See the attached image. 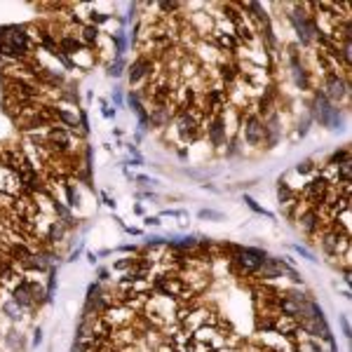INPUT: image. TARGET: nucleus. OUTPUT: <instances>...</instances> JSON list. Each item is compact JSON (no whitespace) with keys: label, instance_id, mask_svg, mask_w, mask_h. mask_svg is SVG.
I'll list each match as a JSON object with an SVG mask.
<instances>
[{"label":"nucleus","instance_id":"1","mask_svg":"<svg viewBox=\"0 0 352 352\" xmlns=\"http://www.w3.org/2000/svg\"><path fill=\"white\" fill-rule=\"evenodd\" d=\"M244 136H247V141L251 146H259L261 141H263V136H266V125H263V120H261L256 113H249L247 115V122H244Z\"/></svg>","mask_w":352,"mask_h":352},{"label":"nucleus","instance_id":"2","mask_svg":"<svg viewBox=\"0 0 352 352\" xmlns=\"http://www.w3.org/2000/svg\"><path fill=\"white\" fill-rule=\"evenodd\" d=\"M47 144H50V148L52 150H59V153H66V150L71 148V132L64 127H50V132H47Z\"/></svg>","mask_w":352,"mask_h":352},{"label":"nucleus","instance_id":"3","mask_svg":"<svg viewBox=\"0 0 352 352\" xmlns=\"http://www.w3.org/2000/svg\"><path fill=\"white\" fill-rule=\"evenodd\" d=\"M214 45H216V50H221V52H237V50H240V47H242V42L237 40L235 35H232V31H228V33H225L223 29H216V33H214Z\"/></svg>","mask_w":352,"mask_h":352},{"label":"nucleus","instance_id":"4","mask_svg":"<svg viewBox=\"0 0 352 352\" xmlns=\"http://www.w3.org/2000/svg\"><path fill=\"white\" fill-rule=\"evenodd\" d=\"M150 73H153V61H150L148 57H139L132 64V68H129V82L136 85V82H141L144 78H148Z\"/></svg>","mask_w":352,"mask_h":352},{"label":"nucleus","instance_id":"5","mask_svg":"<svg viewBox=\"0 0 352 352\" xmlns=\"http://www.w3.org/2000/svg\"><path fill=\"white\" fill-rule=\"evenodd\" d=\"M207 136L214 146H223L225 144V120L223 115H214L212 125L207 127Z\"/></svg>","mask_w":352,"mask_h":352},{"label":"nucleus","instance_id":"6","mask_svg":"<svg viewBox=\"0 0 352 352\" xmlns=\"http://www.w3.org/2000/svg\"><path fill=\"white\" fill-rule=\"evenodd\" d=\"M324 85H326V94H329L331 99H343L347 92V85L338 78V73H326Z\"/></svg>","mask_w":352,"mask_h":352},{"label":"nucleus","instance_id":"7","mask_svg":"<svg viewBox=\"0 0 352 352\" xmlns=\"http://www.w3.org/2000/svg\"><path fill=\"white\" fill-rule=\"evenodd\" d=\"M298 225L308 232V235H312V232L319 228V212L317 209H312V207H308L306 212L298 216Z\"/></svg>","mask_w":352,"mask_h":352},{"label":"nucleus","instance_id":"8","mask_svg":"<svg viewBox=\"0 0 352 352\" xmlns=\"http://www.w3.org/2000/svg\"><path fill=\"white\" fill-rule=\"evenodd\" d=\"M284 270H287V268L282 266V261L266 259L263 263H261V268H259V275H263V277H282Z\"/></svg>","mask_w":352,"mask_h":352},{"label":"nucleus","instance_id":"9","mask_svg":"<svg viewBox=\"0 0 352 352\" xmlns=\"http://www.w3.org/2000/svg\"><path fill=\"white\" fill-rule=\"evenodd\" d=\"M232 35H235L240 42H254V38H256L254 29H251V26H249L244 19H240V21L232 24Z\"/></svg>","mask_w":352,"mask_h":352},{"label":"nucleus","instance_id":"10","mask_svg":"<svg viewBox=\"0 0 352 352\" xmlns=\"http://www.w3.org/2000/svg\"><path fill=\"white\" fill-rule=\"evenodd\" d=\"M59 47H61L64 54H78L82 47H85V42L78 40V38H71V35H64V38L59 40Z\"/></svg>","mask_w":352,"mask_h":352},{"label":"nucleus","instance_id":"11","mask_svg":"<svg viewBox=\"0 0 352 352\" xmlns=\"http://www.w3.org/2000/svg\"><path fill=\"white\" fill-rule=\"evenodd\" d=\"M221 75H223L225 85H232L237 78H242V71H240V66L237 64H228V66H223V73Z\"/></svg>","mask_w":352,"mask_h":352},{"label":"nucleus","instance_id":"12","mask_svg":"<svg viewBox=\"0 0 352 352\" xmlns=\"http://www.w3.org/2000/svg\"><path fill=\"white\" fill-rule=\"evenodd\" d=\"M52 115L54 118H59V120H64L68 127H78V118L73 115V113H68V110H64V108H52Z\"/></svg>","mask_w":352,"mask_h":352},{"label":"nucleus","instance_id":"13","mask_svg":"<svg viewBox=\"0 0 352 352\" xmlns=\"http://www.w3.org/2000/svg\"><path fill=\"white\" fill-rule=\"evenodd\" d=\"M97 38H99V29L97 26H82V42H85V47L87 45H94L97 42Z\"/></svg>","mask_w":352,"mask_h":352},{"label":"nucleus","instance_id":"14","mask_svg":"<svg viewBox=\"0 0 352 352\" xmlns=\"http://www.w3.org/2000/svg\"><path fill=\"white\" fill-rule=\"evenodd\" d=\"M61 237H64V230H61V225L52 223L50 228H47V240H50V242H59Z\"/></svg>","mask_w":352,"mask_h":352},{"label":"nucleus","instance_id":"15","mask_svg":"<svg viewBox=\"0 0 352 352\" xmlns=\"http://www.w3.org/2000/svg\"><path fill=\"white\" fill-rule=\"evenodd\" d=\"M66 191H68V204L71 207H78V204H80V195H78V191H75V185L66 183Z\"/></svg>","mask_w":352,"mask_h":352},{"label":"nucleus","instance_id":"16","mask_svg":"<svg viewBox=\"0 0 352 352\" xmlns=\"http://www.w3.org/2000/svg\"><path fill=\"white\" fill-rule=\"evenodd\" d=\"M5 312L10 315L12 319H17V317H19V312H21V308H19L17 300H10V303H5Z\"/></svg>","mask_w":352,"mask_h":352},{"label":"nucleus","instance_id":"17","mask_svg":"<svg viewBox=\"0 0 352 352\" xmlns=\"http://www.w3.org/2000/svg\"><path fill=\"white\" fill-rule=\"evenodd\" d=\"M134 261H136V259H122V261H118L113 268H115V270H127V268L134 266Z\"/></svg>","mask_w":352,"mask_h":352},{"label":"nucleus","instance_id":"18","mask_svg":"<svg viewBox=\"0 0 352 352\" xmlns=\"http://www.w3.org/2000/svg\"><path fill=\"white\" fill-rule=\"evenodd\" d=\"M157 7H160L162 12H174V10H179V7H183V5H181V3H160Z\"/></svg>","mask_w":352,"mask_h":352},{"label":"nucleus","instance_id":"19","mask_svg":"<svg viewBox=\"0 0 352 352\" xmlns=\"http://www.w3.org/2000/svg\"><path fill=\"white\" fill-rule=\"evenodd\" d=\"M92 26H94V21L97 24H104V21H108V14H101V12H92Z\"/></svg>","mask_w":352,"mask_h":352},{"label":"nucleus","instance_id":"20","mask_svg":"<svg viewBox=\"0 0 352 352\" xmlns=\"http://www.w3.org/2000/svg\"><path fill=\"white\" fill-rule=\"evenodd\" d=\"M244 202H247V204H249V207L254 209V212H259V214H266V216H270V214H268V212H266V209H261V207H259V204H256V202H254V200H251V197H244Z\"/></svg>","mask_w":352,"mask_h":352},{"label":"nucleus","instance_id":"21","mask_svg":"<svg viewBox=\"0 0 352 352\" xmlns=\"http://www.w3.org/2000/svg\"><path fill=\"white\" fill-rule=\"evenodd\" d=\"M122 61H120V59H118V61H115V64H113V66H110V71H108V75H113V78H118V75H120L122 73Z\"/></svg>","mask_w":352,"mask_h":352},{"label":"nucleus","instance_id":"22","mask_svg":"<svg viewBox=\"0 0 352 352\" xmlns=\"http://www.w3.org/2000/svg\"><path fill=\"white\" fill-rule=\"evenodd\" d=\"M200 216H202V219H221L219 214H214V212H200Z\"/></svg>","mask_w":352,"mask_h":352},{"label":"nucleus","instance_id":"23","mask_svg":"<svg viewBox=\"0 0 352 352\" xmlns=\"http://www.w3.org/2000/svg\"><path fill=\"white\" fill-rule=\"evenodd\" d=\"M146 221H148L150 225H160V219H155V216H153V219H146Z\"/></svg>","mask_w":352,"mask_h":352}]
</instances>
